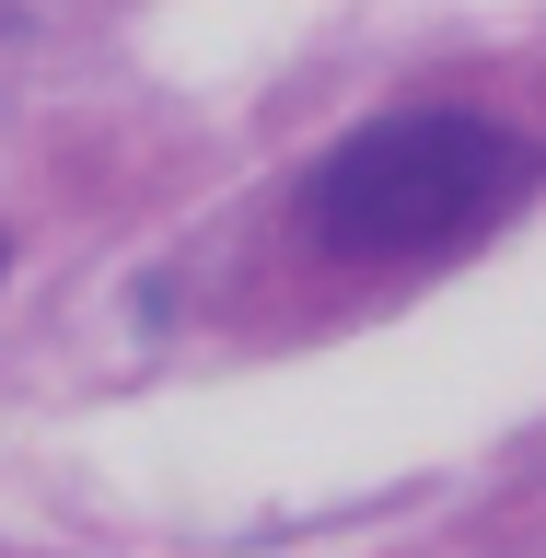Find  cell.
<instances>
[{
    "label": "cell",
    "mask_w": 546,
    "mask_h": 558,
    "mask_svg": "<svg viewBox=\"0 0 546 558\" xmlns=\"http://www.w3.org/2000/svg\"><path fill=\"white\" fill-rule=\"evenodd\" d=\"M546 186V140L500 105H384L349 140H326L256 244V303L349 314L408 279L453 268Z\"/></svg>",
    "instance_id": "6da1fadb"
},
{
    "label": "cell",
    "mask_w": 546,
    "mask_h": 558,
    "mask_svg": "<svg viewBox=\"0 0 546 558\" xmlns=\"http://www.w3.org/2000/svg\"><path fill=\"white\" fill-rule=\"evenodd\" d=\"M0 268H12V244H0Z\"/></svg>",
    "instance_id": "7a4b0ae2"
}]
</instances>
